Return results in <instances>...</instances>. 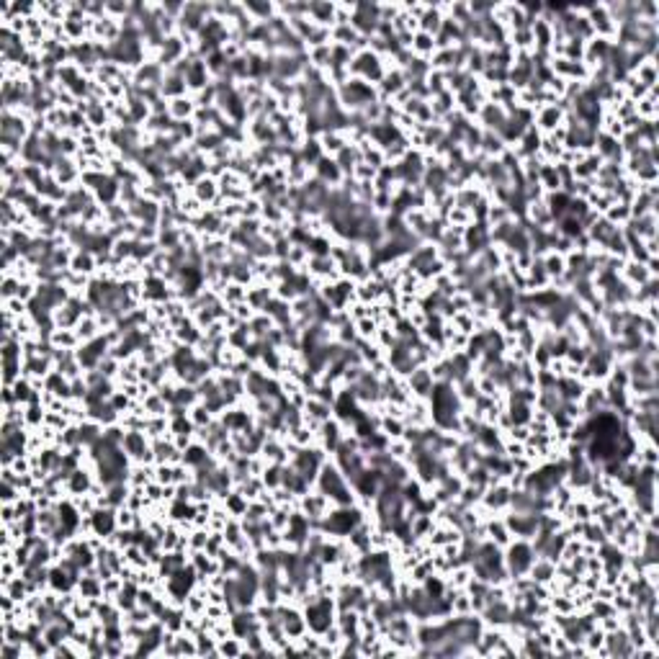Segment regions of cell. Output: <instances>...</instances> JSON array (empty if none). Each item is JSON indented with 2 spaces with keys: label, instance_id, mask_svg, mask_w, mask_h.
Returning <instances> with one entry per match:
<instances>
[{
  "label": "cell",
  "instance_id": "cell-1",
  "mask_svg": "<svg viewBox=\"0 0 659 659\" xmlns=\"http://www.w3.org/2000/svg\"><path fill=\"white\" fill-rule=\"evenodd\" d=\"M315 487L320 489L322 494H327L330 502L332 505H337V508H345V505H356V500H358V494L353 492L351 482L345 479L343 472L337 469L332 461H325L322 469H320V474H317L315 479Z\"/></svg>",
  "mask_w": 659,
  "mask_h": 659
},
{
  "label": "cell",
  "instance_id": "cell-2",
  "mask_svg": "<svg viewBox=\"0 0 659 659\" xmlns=\"http://www.w3.org/2000/svg\"><path fill=\"white\" fill-rule=\"evenodd\" d=\"M502 556H505V570H508L510 579L515 577L528 575L531 564L536 562V551H533V544L525 539H513L508 546L502 548Z\"/></svg>",
  "mask_w": 659,
  "mask_h": 659
},
{
  "label": "cell",
  "instance_id": "cell-3",
  "mask_svg": "<svg viewBox=\"0 0 659 659\" xmlns=\"http://www.w3.org/2000/svg\"><path fill=\"white\" fill-rule=\"evenodd\" d=\"M301 610H304L307 629L312 631V634H320V636H322L337 618V603H335V598H330V595H320V600H315L312 605L301 608Z\"/></svg>",
  "mask_w": 659,
  "mask_h": 659
},
{
  "label": "cell",
  "instance_id": "cell-4",
  "mask_svg": "<svg viewBox=\"0 0 659 659\" xmlns=\"http://www.w3.org/2000/svg\"><path fill=\"white\" fill-rule=\"evenodd\" d=\"M379 23H382V6L379 3H356L351 26L358 31L360 37L371 39L379 29Z\"/></svg>",
  "mask_w": 659,
  "mask_h": 659
},
{
  "label": "cell",
  "instance_id": "cell-5",
  "mask_svg": "<svg viewBox=\"0 0 659 659\" xmlns=\"http://www.w3.org/2000/svg\"><path fill=\"white\" fill-rule=\"evenodd\" d=\"M296 505H299L296 510H301V513H304V515H307L309 520H312V525L322 523L325 517H327L330 510L335 508V505L330 502L327 494H322L320 489H315V492L309 489L307 494H301V497H296Z\"/></svg>",
  "mask_w": 659,
  "mask_h": 659
},
{
  "label": "cell",
  "instance_id": "cell-6",
  "mask_svg": "<svg viewBox=\"0 0 659 659\" xmlns=\"http://www.w3.org/2000/svg\"><path fill=\"white\" fill-rule=\"evenodd\" d=\"M502 517H505V523H508L510 533L515 539L533 541V536L539 533V513H513V510H508V513H502Z\"/></svg>",
  "mask_w": 659,
  "mask_h": 659
},
{
  "label": "cell",
  "instance_id": "cell-7",
  "mask_svg": "<svg viewBox=\"0 0 659 659\" xmlns=\"http://www.w3.org/2000/svg\"><path fill=\"white\" fill-rule=\"evenodd\" d=\"M564 121H567V113H564V108L559 103L539 106V108L533 111V127L539 129L544 137L556 132L559 127H564Z\"/></svg>",
  "mask_w": 659,
  "mask_h": 659
},
{
  "label": "cell",
  "instance_id": "cell-8",
  "mask_svg": "<svg viewBox=\"0 0 659 659\" xmlns=\"http://www.w3.org/2000/svg\"><path fill=\"white\" fill-rule=\"evenodd\" d=\"M405 379H407V391H410L412 399H427L430 397V391H433V387H435V379H433V374H430V366H418L410 376H405Z\"/></svg>",
  "mask_w": 659,
  "mask_h": 659
},
{
  "label": "cell",
  "instance_id": "cell-9",
  "mask_svg": "<svg viewBox=\"0 0 659 659\" xmlns=\"http://www.w3.org/2000/svg\"><path fill=\"white\" fill-rule=\"evenodd\" d=\"M345 435H348V433H345V427L340 425V420H335V418L325 420L322 425H320V430H317V438H320V448H322L325 453H335L337 446L343 443Z\"/></svg>",
  "mask_w": 659,
  "mask_h": 659
},
{
  "label": "cell",
  "instance_id": "cell-10",
  "mask_svg": "<svg viewBox=\"0 0 659 659\" xmlns=\"http://www.w3.org/2000/svg\"><path fill=\"white\" fill-rule=\"evenodd\" d=\"M312 172H315V178L320 180L322 186H327L330 191H332V188H340L345 183V172L340 170V165L335 163V158H327V155L312 168Z\"/></svg>",
  "mask_w": 659,
  "mask_h": 659
},
{
  "label": "cell",
  "instance_id": "cell-11",
  "mask_svg": "<svg viewBox=\"0 0 659 659\" xmlns=\"http://www.w3.org/2000/svg\"><path fill=\"white\" fill-rule=\"evenodd\" d=\"M191 194L199 199V201L206 206V209H214V203L222 199V188H219V180L214 175H203L191 186Z\"/></svg>",
  "mask_w": 659,
  "mask_h": 659
},
{
  "label": "cell",
  "instance_id": "cell-12",
  "mask_svg": "<svg viewBox=\"0 0 659 659\" xmlns=\"http://www.w3.org/2000/svg\"><path fill=\"white\" fill-rule=\"evenodd\" d=\"M90 523H93V536L108 539L116 533L119 523H116V508H96L90 513Z\"/></svg>",
  "mask_w": 659,
  "mask_h": 659
},
{
  "label": "cell",
  "instance_id": "cell-13",
  "mask_svg": "<svg viewBox=\"0 0 659 659\" xmlns=\"http://www.w3.org/2000/svg\"><path fill=\"white\" fill-rule=\"evenodd\" d=\"M211 82H214V77H211L206 62H203L201 57H191V68H188V73H186L188 90H191V93H201L203 88H209Z\"/></svg>",
  "mask_w": 659,
  "mask_h": 659
},
{
  "label": "cell",
  "instance_id": "cell-14",
  "mask_svg": "<svg viewBox=\"0 0 659 659\" xmlns=\"http://www.w3.org/2000/svg\"><path fill=\"white\" fill-rule=\"evenodd\" d=\"M605 649L610 657H634V652H636L626 629H615L610 634H605Z\"/></svg>",
  "mask_w": 659,
  "mask_h": 659
},
{
  "label": "cell",
  "instance_id": "cell-15",
  "mask_svg": "<svg viewBox=\"0 0 659 659\" xmlns=\"http://www.w3.org/2000/svg\"><path fill=\"white\" fill-rule=\"evenodd\" d=\"M307 18L317 26L332 29L335 26V3H322V0H312L307 3Z\"/></svg>",
  "mask_w": 659,
  "mask_h": 659
},
{
  "label": "cell",
  "instance_id": "cell-16",
  "mask_svg": "<svg viewBox=\"0 0 659 659\" xmlns=\"http://www.w3.org/2000/svg\"><path fill=\"white\" fill-rule=\"evenodd\" d=\"M93 482H96V477L90 472H85L82 466H77L75 472L68 474V479H65V489H68L73 497H77V494H88L90 487H93Z\"/></svg>",
  "mask_w": 659,
  "mask_h": 659
},
{
  "label": "cell",
  "instance_id": "cell-17",
  "mask_svg": "<svg viewBox=\"0 0 659 659\" xmlns=\"http://www.w3.org/2000/svg\"><path fill=\"white\" fill-rule=\"evenodd\" d=\"M603 168V160H600V155H595V152H587L579 163L572 168V175H575V180H592L595 183V178H598V170Z\"/></svg>",
  "mask_w": 659,
  "mask_h": 659
},
{
  "label": "cell",
  "instance_id": "cell-18",
  "mask_svg": "<svg viewBox=\"0 0 659 659\" xmlns=\"http://www.w3.org/2000/svg\"><path fill=\"white\" fill-rule=\"evenodd\" d=\"M484 531H487V539L492 541V544H497L500 548H505L513 541V533H510L508 523H505V517H487L484 520Z\"/></svg>",
  "mask_w": 659,
  "mask_h": 659
},
{
  "label": "cell",
  "instance_id": "cell-19",
  "mask_svg": "<svg viewBox=\"0 0 659 659\" xmlns=\"http://www.w3.org/2000/svg\"><path fill=\"white\" fill-rule=\"evenodd\" d=\"M160 96H163L165 101H172V98L188 96L186 77H180V75H175V73H170V70H165L163 85H160Z\"/></svg>",
  "mask_w": 659,
  "mask_h": 659
},
{
  "label": "cell",
  "instance_id": "cell-20",
  "mask_svg": "<svg viewBox=\"0 0 659 659\" xmlns=\"http://www.w3.org/2000/svg\"><path fill=\"white\" fill-rule=\"evenodd\" d=\"M196 108H199V106H196L194 96H180V98L168 101V113H170L175 121H191Z\"/></svg>",
  "mask_w": 659,
  "mask_h": 659
},
{
  "label": "cell",
  "instance_id": "cell-21",
  "mask_svg": "<svg viewBox=\"0 0 659 659\" xmlns=\"http://www.w3.org/2000/svg\"><path fill=\"white\" fill-rule=\"evenodd\" d=\"M570 201L572 196L567 194V191H554V194H544V203H546L548 214H551V219H562L567 217V211H570Z\"/></svg>",
  "mask_w": 659,
  "mask_h": 659
},
{
  "label": "cell",
  "instance_id": "cell-22",
  "mask_svg": "<svg viewBox=\"0 0 659 659\" xmlns=\"http://www.w3.org/2000/svg\"><path fill=\"white\" fill-rule=\"evenodd\" d=\"M427 103H430V108H433L435 121H443L446 116H451V113L456 111V96H453L451 90H443V93L433 96Z\"/></svg>",
  "mask_w": 659,
  "mask_h": 659
},
{
  "label": "cell",
  "instance_id": "cell-23",
  "mask_svg": "<svg viewBox=\"0 0 659 659\" xmlns=\"http://www.w3.org/2000/svg\"><path fill=\"white\" fill-rule=\"evenodd\" d=\"M98 268V255L88 253V250H77L73 253V258H70V270L73 273H82V276H90V273H96Z\"/></svg>",
  "mask_w": 659,
  "mask_h": 659
},
{
  "label": "cell",
  "instance_id": "cell-24",
  "mask_svg": "<svg viewBox=\"0 0 659 659\" xmlns=\"http://www.w3.org/2000/svg\"><path fill=\"white\" fill-rule=\"evenodd\" d=\"M410 52L415 54V57H420V60L430 62V57L435 54V37H430L425 31H415V34H412Z\"/></svg>",
  "mask_w": 659,
  "mask_h": 659
},
{
  "label": "cell",
  "instance_id": "cell-25",
  "mask_svg": "<svg viewBox=\"0 0 659 659\" xmlns=\"http://www.w3.org/2000/svg\"><path fill=\"white\" fill-rule=\"evenodd\" d=\"M631 75L636 77L641 85H644L646 90H654L657 88V80H659V68H657V57H649V60H644L641 65H639Z\"/></svg>",
  "mask_w": 659,
  "mask_h": 659
},
{
  "label": "cell",
  "instance_id": "cell-26",
  "mask_svg": "<svg viewBox=\"0 0 659 659\" xmlns=\"http://www.w3.org/2000/svg\"><path fill=\"white\" fill-rule=\"evenodd\" d=\"M317 139H320V144H322V152L327 155V158H335V155L343 150V147H348V144H351V139L345 137V132H322V134L317 137Z\"/></svg>",
  "mask_w": 659,
  "mask_h": 659
},
{
  "label": "cell",
  "instance_id": "cell-27",
  "mask_svg": "<svg viewBox=\"0 0 659 659\" xmlns=\"http://www.w3.org/2000/svg\"><path fill=\"white\" fill-rule=\"evenodd\" d=\"M142 410L147 418H168V412H170V405L163 399V394H160L158 389L150 391L147 397L142 399Z\"/></svg>",
  "mask_w": 659,
  "mask_h": 659
},
{
  "label": "cell",
  "instance_id": "cell-28",
  "mask_svg": "<svg viewBox=\"0 0 659 659\" xmlns=\"http://www.w3.org/2000/svg\"><path fill=\"white\" fill-rule=\"evenodd\" d=\"M222 502H225V510L230 513V517H242L247 513V505H250V500H247L237 487L230 489V492L222 497Z\"/></svg>",
  "mask_w": 659,
  "mask_h": 659
},
{
  "label": "cell",
  "instance_id": "cell-29",
  "mask_svg": "<svg viewBox=\"0 0 659 659\" xmlns=\"http://www.w3.org/2000/svg\"><path fill=\"white\" fill-rule=\"evenodd\" d=\"M541 263H544V270L548 273V278L554 281V278L564 276V270H567V258H564L562 253H556V250H548V253L539 255Z\"/></svg>",
  "mask_w": 659,
  "mask_h": 659
},
{
  "label": "cell",
  "instance_id": "cell-30",
  "mask_svg": "<svg viewBox=\"0 0 659 659\" xmlns=\"http://www.w3.org/2000/svg\"><path fill=\"white\" fill-rule=\"evenodd\" d=\"M360 160L363 158H360V150L356 147V144H348V147H343V150L335 155V163L340 165V170L345 172V178H351L353 168H356Z\"/></svg>",
  "mask_w": 659,
  "mask_h": 659
},
{
  "label": "cell",
  "instance_id": "cell-31",
  "mask_svg": "<svg viewBox=\"0 0 659 659\" xmlns=\"http://www.w3.org/2000/svg\"><path fill=\"white\" fill-rule=\"evenodd\" d=\"M75 335H77V340H80V345L88 343V340H93V337H98V335H103V330L98 325V317L96 315L82 317L80 322L75 325Z\"/></svg>",
  "mask_w": 659,
  "mask_h": 659
},
{
  "label": "cell",
  "instance_id": "cell-32",
  "mask_svg": "<svg viewBox=\"0 0 659 659\" xmlns=\"http://www.w3.org/2000/svg\"><path fill=\"white\" fill-rule=\"evenodd\" d=\"M600 217L608 219L613 227H623L631 219V206L629 203H623V201H613L605 211H603V214H600Z\"/></svg>",
  "mask_w": 659,
  "mask_h": 659
},
{
  "label": "cell",
  "instance_id": "cell-33",
  "mask_svg": "<svg viewBox=\"0 0 659 659\" xmlns=\"http://www.w3.org/2000/svg\"><path fill=\"white\" fill-rule=\"evenodd\" d=\"M217 654L219 657H240L245 654V641L240 636H227L217 641Z\"/></svg>",
  "mask_w": 659,
  "mask_h": 659
},
{
  "label": "cell",
  "instance_id": "cell-34",
  "mask_svg": "<svg viewBox=\"0 0 659 659\" xmlns=\"http://www.w3.org/2000/svg\"><path fill=\"white\" fill-rule=\"evenodd\" d=\"M281 469H284V464H268L265 466V472L261 474V482L263 487L268 489H278L281 487Z\"/></svg>",
  "mask_w": 659,
  "mask_h": 659
},
{
  "label": "cell",
  "instance_id": "cell-35",
  "mask_svg": "<svg viewBox=\"0 0 659 659\" xmlns=\"http://www.w3.org/2000/svg\"><path fill=\"white\" fill-rule=\"evenodd\" d=\"M356 335H358V340H374L376 337V330H379V322H376L374 317H363V320H356Z\"/></svg>",
  "mask_w": 659,
  "mask_h": 659
},
{
  "label": "cell",
  "instance_id": "cell-36",
  "mask_svg": "<svg viewBox=\"0 0 659 659\" xmlns=\"http://www.w3.org/2000/svg\"><path fill=\"white\" fill-rule=\"evenodd\" d=\"M152 479L160 482L163 487L172 484V464H155V477Z\"/></svg>",
  "mask_w": 659,
  "mask_h": 659
}]
</instances>
